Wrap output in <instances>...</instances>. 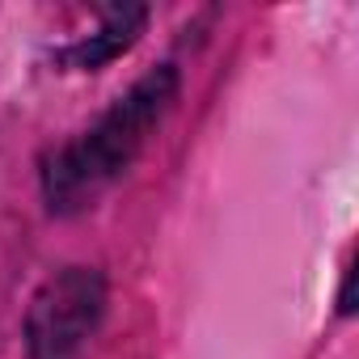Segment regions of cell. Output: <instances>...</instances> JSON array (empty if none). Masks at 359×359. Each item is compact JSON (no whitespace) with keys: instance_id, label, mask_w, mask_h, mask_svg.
Segmentation results:
<instances>
[{"instance_id":"6da1fadb","label":"cell","mask_w":359,"mask_h":359,"mask_svg":"<svg viewBox=\"0 0 359 359\" xmlns=\"http://www.w3.org/2000/svg\"><path fill=\"white\" fill-rule=\"evenodd\" d=\"M173 89H177L173 68H161V72L144 76L127 97L114 102V110L102 114V123L93 131H85L76 144H68L47 169V199H51V208H76V203L93 199L110 177L140 152L144 135L169 110Z\"/></svg>"},{"instance_id":"7a4b0ae2","label":"cell","mask_w":359,"mask_h":359,"mask_svg":"<svg viewBox=\"0 0 359 359\" xmlns=\"http://www.w3.org/2000/svg\"><path fill=\"white\" fill-rule=\"evenodd\" d=\"M106 283L93 266H68L43 283L26 317L30 359H76L102 321Z\"/></svg>"},{"instance_id":"3957f363","label":"cell","mask_w":359,"mask_h":359,"mask_svg":"<svg viewBox=\"0 0 359 359\" xmlns=\"http://www.w3.org/2000/svg\"><path fill=\"white\" fill-rule=\"evenodd\" d=\"M144 18H148L144 9H110V13H106V26H102L89 43L72 47L68 60H72L76 68H97V64L123 55V51L135 43V34L144 30Z\"/></svg>"}]
</instances>
